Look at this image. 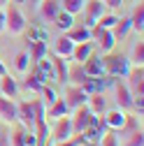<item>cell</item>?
Returning a JSON list of instances; mask_svg holds the SVG:
<instances>
[{
  "label": "cell",
  "instance_id": "obj_1",
  "mask_svg": "<svg viewBox=\"0 0 144 146\" xmlns=\"http://www.w3.org/2000/svg\"><path fill=\"white\" fill-rule=\"evenodd\" d=\"M102 60V67H105V72L109 77H114V79H119V77H125L130 72V58L128 56H121V53H107V56H102L100 58Z\"/></svg>",
  "mask_w": 144,
  "mask_h": 146
},
{
  "label": "cell",
  "instance_id": "obj_2",
  "mask_svg": "<svg viewBox=\"0 0 144 146\" xmlns=\"http://www.w3.org/2000/svg\"><path fill=\"white\" fill-rule=\"evenodd\" d=\"M26 26H28V21H26L23 12L16 5L7 3V9H5V30H9L12 35H21L26 30Z\"/></svg>",
  "mask_w": 144,
  "mask_h": 146
},
{
  "label": "cell",
  "instance_id": "obj_3",
  "mask_svg": "<svg viewBox=\"0 0 144 146\" xmlns=\"http://www.w3.org/2000/svg\"><path fill=\"white\" fill-rule=\"evenodd\" d=\"M91 121H93V111L88 109V104H79L77 109H75V114L70 116V123H72V132L75 135H81L88 125H91Z\"/></svg>",
  "mask_w": 144,
  "mask_h": 146
},
{
  "label": "cell",
  "instance_id": "obj_4",
  "mask_svg": "<svg viewBox=\"0 0 144 146\" xmlns=\"http://www.w3.org/2000/svg\"><path fill=\"white\" fill-rule=\"evenodd\" d=\"M84 14H86V28H93L98 23V19L107 12V5L102 3V0H84Z\"/></svg>",
  "mask_w": 144,
  "mask_h": 146
},
{
  "label": "cell",
  "instance_id": "obj_5",
  "mask_svg": "<svg viewBox=\"0 0 144 146\" xmlns=\"http://www.w3.org/2000/svg\"><path fill=\"white\" fill-rule=\"evenodd\" d=\"M91 40H95V42H98V46H100L105 53H109V51L114 49V44H116V40H114L112 30H107V28H100L98 23L91 28Z\"/></svg>",
  "mask_w": 144,
  "mask_h": 146
},
{
  "label": "cell",
  "instance_id": "obj_6",
  "mask_svg": "<svg viewBox=\"0 0 144 146\" xmlns=\"http://www.w3.org/2000/svg\"><path fill=\"white\" fill-rule=\"evenodd\" d=\"M51 135V139L53 141H65V139H70V137H75V132H72V123H70V116H61V118H56V125H53V130H49Z\"/></svg>",
  "mask_w": 144,
  "mask_h": 146
},
{
  "label": "cell",
  "instance_id": "obj_7",
  "mask_svg": "<svg viewBox=\"0 0 144 146\" xmlns=\"http://www.w3.org/2000/svg\"><path fill=\"white\" fill-rule=\"evenodd\" d=\"M125 77H128V84L125 86H128V90L133 93V98L135 95H144V70L142 67H130V72Z\"/></svg>",
  "mask_w": 144,
  "mask_h": 146
},
{
  "label": "cell",
  "instance_id": "obj_8",
  "mask_svg": "<svg viewBox=\"0 0 144 146\" xmlns=\"http://www.w3.org/2000/svg\"><path fill=\"white\" fill-rule=\"evenodd\" d=\"M65 104H67V109H77L79 104H86V100H88V95L84 93V88L81 86H67V90H65Z\"/></svg>",
  "mask_w": 144,
  "mask_h": 146
},
{
  "label": "cell",
  "instance_id": "obj_9",
  "mask_svg": "<svg viewBox=\"0 0 144 146\" xmlns=\"http://www.w3.org/2000/svg\"><path fill=\"white\" fill-rule=\"evenodd\" d=\"M16 123H21L23 127L33 130L35 114H33V104H30V102H19V104H16Z\"/></svg>",
  "mask_w": 144,
  "mask_h": 146
},
{
  "label": "cell",
  "instance_id": "obj_10",
  "mask_svg": "<svg viewBox=\"0 0 144 146\" xmlns=\"http://www.w3.org/2000/svg\"><path fill=\"white\" fill-rule=\"evenodd\" d=\"M33 74L35 77H37L42 84H47L49 79H56V77H53V65H51V58H40L37 60V67H35V72H33Z\"/></svg>",
  "mask_w": 144,
  "mask_h": 146
},
{
  "label": "cell",
  "instance_id": "obj_11",
  "mask_svg": "<svg viewBox=\"0 0 144 146\" xmlns=\"http://www.w3.org/2000/svg\"><path fill=\"white\" fill-rule=\"evenodd\" d=\"M37 12L44 21H53L56 19V14L61 12V3L58 0H42V3L37 5Z\"/></svg>",
  "mask_w": 144,
  "mask_h": 146
},
{
  "label": "cell",
  "instance_id": "obj_12",
  "mask_svg": "<svg viewBox=\"0 0 144 146\" xmlns=\"http://www.w3.org/2000/svg\"><path fill=\"white\" fill-rule=\"evenodd\" d=\"M114 90H116V104L123 109H130L133 107V93L128 90V86L121 81H114Z\"/></svg>",
  "mask_w": 144,
  "mask_h": 146
},
{
  "label": "cell",
  "instance_id": "obj_13",
  "mask_svg": "<svg viewBox=\"0 0 144 146\" xmlns=\"http://www.w3.org/2000/svg\"><path fill=\"white\" fill-rule=\"evenodd\" d=\"M102 121H105V125H107V130L119 132L121 127H123V123H125V114H123V111H119V109H114V111H107Z\"/></svg>",
  "mask_w": 144,
  "mask_h": 146
},
{
  "label": "cell",
  "instance_id": "obj_14",
  "mask_svg": "<svg viewBox=\"0 0 144 146\" xmlns=\"http://www.w3.org/2000/svg\"><path fill=\"white\" fill-rule=\"evenodd\" d=\"M0 118L5 123H16V104L12 102V98H0Z\"/></svg>",
  "mask_w": 144,
  "mask_h": 146
},
{
  "label": "cell",
  "instance_id": "obj_15",
  "mask_svg": "<svg viewBox=\"0 0 144 146\" xmlns=\"http://www.w3.org/2000/svg\"><path fill=\"white\" fill-rule=\"evenodd\" d=\"M72 49H75V42H72L67 35H61L53 44V56H61V58H70L72 56Z\"/></svg>",
  "mask_w": 144,
  "mask_h": 146
},
{
  "label": "cell",
  "instance_id": "obj_16",
  "mask_svg": "<svg viewBox=\"0 0 144 146\" xmlns=\"http://www.w3.org/2000/svg\"><path fill=\"white\" fill-rule=\"evenodd\" d=\"M93 56V46H91V42H77L75 44V49H72V60L75 63H84V60H88Z\"/></svg>",
  "mask_w": 144,
  "mask_h": 146
},
{
  "label": "cell",
  "instance_id": "obj_17",
  "mask_svg": "<svg viewBox=\"0 0 144 146\" xmlns=\"http://www.w3.org/2000/svg\"><path fill=\"white\" fill-rule=\"evenodd\" d=\"M81 67H84V72H86V77H102V74H105L102 60H100L98 56H91L88 60H84Z\"/></svg>",
  "mask_w": 144,
  "mask_h": 146
},
{
  "label": "cell",
  "instance_id": "obj_18",
  "mask_svg": "<svg viewBox=\"0 0 144 146\" xmlns=\"http://www.w3.org/2000/svg\"><path fill=\"white\" fill-rule=\"evenodd\" d=\"M86 79H88V77H86V72H84L81 63H75L72 67H67V81H70L72 86H81Z\"/></svg>",
  "mask_w": 144,
  "mask_h": 146
},
{
  "label": "cell",
  "instance_id": "obj_19",
  "mask_svg": "<svg viewBox=\"0 0 144 146\" xmlns=\"http://www.w3.org/2000/svg\"><path fill=\"white\" fill-rule=\"evenodd\" d=\"M51 65H53V77H56V81L65 84V81H67V65H65V58L53 56V58H51Z\"/></svg>",
  "mask_w": 144,
  "mask_h": 146
},
{
  "label": "cell",
  "instance_id": "obj_20",
  "mask_svg": "<svg viewBox=\"0 0 144 146\" xmlns=\"http://www.w3.org/2000/svg\"><path fill=\"white\" fill-rule=\"evenodd\" d=\"M130 28L133 30H137L139 35H142V30H144V5H142V0L135 5V9H133V16H130Z\"/></svg>",
  "mask_w": 144,
  "mask_h": 146
},
{
  "label": "cell",
  "instance_id": "obj_21",
  "mask_svg": "<svg viewBox=\"0 0 144 146\" xmlns=\"http://www.w3.org/2000/svg\"><path fill=\"white\" fill-rule=\"evenodd\" d=\"M0 90H3L5 98H14L16 93H19V86H16V81L9 74H3L0 77Z\"/></svg>",
  "mask_w": 144,
  "mask_h": 146
},
{
  "label": "cell",
  "instance_id": "obj_22",
  "mask_svg": "<svg viewBox=\"0 0 144 146\" xmlns=\"http://www.w3.org/2000/svg\"><path fill=\"white\" fill-rule=\"evenodd\" d=\"M130 65H133V67H142V65H144V42H142V37H139V40L133 44Z\"/></svg>",
  "mask_w": 144,
  "mask_h": 146
},
{
  "label": "cell",
  "instance_id": "obj_23",
  "mask_svg": "<svg viewBox=\"0 0 144 146\" xmlns=\"http://www.w3.org/2000/svg\"><path fill=\"white\" fill-rule=\"evenodd\" d=\"M67 114H70V109H67L65 100H63V98H58L56 102L49 107V114H44V116H49V118H61V116H67Z\"/></svg>",
  "mask_w": 144,
  "mask_h": 146
},
{
  "label": "cell",
  "instance_id": "obj_24",
  "mask_svg": "<svg viewBox=\"0 0 144 146\" xmlns=\"http://www.w3.org/2000/svg\"><path fill=\"white\" fill-rule=\"evenodd\" d=\"M67 37L75 42V44H77V42H91V28H86V26H81V28H70Z\"/></svg>",
  "mask_w": 144,
  "mask_h": 146
},
{
  "label": "cell",
  "instance_id": "obj_25",
  "mask_svg": "<svg viewBox=\"0 0 144 146\" xmlns=\"http://www.w3.org/2000/svg\"><path fill=\"white\" fill-rule=\"evenodd\" d=\"M88 109H91L93 114H102L105 109H107V102H105V98H102V93H93V95H88Z\"/></svg>",
  "mask_w": 144,
  "mask_h": 146
},
{
  "label": "cell",
  "instance_id": "obj_26",
  "mask_svg": "<svg viewBox=\"0 0 144 146\" xmlns=\"http://www.w3.org/2000/svg\"><path fill=\"white\" fill-rule=\"evenodd\" d=\"M53 23H56L61 30H70L72 26H75V16H72V14H67L65 9H61V12L56 14V19H53Z\"/></svg>",
  "mask_w": 144,
  "mask_h": 146
},
{
  "label": "cell",
  "instance_id": "obj_27",
  "mask_svg": "<svg viewBox=\"0 0 144 146\" xmlns=\"http://www.w3.org/2000/svg\"><path fill=\"white\" fill-rule=\"evenodd\" d=\"M123 146H144V132H142V127H135L133 132L125 135Z\"/></svg>",
  "mask_w": 144,
  "mask_h": 146
},
{
  "label": "cell",
  "instance_id": "obj_28",
  "mask_svg": "<svg viewBox=\"0 0 144 146\" xmlns=\"http://www.w3.org/2000/svg\"><path fill=\"white\" fill-rule=\"evenodd\" d=\"M128 30H130V19H119L116 26L112 28V35H114V40L119 42V40H123L125 35H128Z\"/></svg>",
  "mask_w": 144,
  "mask_h": 146
},
{
  "label": "cell",
  "instance_id": "obj_29",
  "mask_svg": "<svg viewBox=\"0 0 144 146\" xmlns=\"http://www.w3.org/2000/svg\"><path fill=\"white\" fill-rule=\"evenodd\" d=\"M40 95H42L40 100L44 102V107H51L53 102H56V100H58V93H56V90H53L51 86H47V84L42 86V90H40Z\"/></svg>",
  "mask_w": 144,
  "mask_h": 146
},
{
  "label": "cell",
  "instance_id": "obj_30",
  "mask_svg": "<svg viewBox=\"0 0 144 146\" xmlns=\"http://www.w3.org/2000/svg\"><path fill=\"white\" fill-rule=\"evenodd\" d=\"M28 60H30V56H28L26 51H21V53H16V56H14V67L19 70L21 74H26V72H28Z\"/></svg>",
  "mask_w": 144,
  "mask_h": 146
},
{
  "label": "cell",
  "instance_id": "obj_31",
  "mask_svg": "<svg viewBox=\"0 0 144 146\" xmlns=\"http://www.w3.org/2000/svg\"><path fill=\"white\" fill-rule=\"evenodd\" d=\"M81 7H84V0H63V5H61V9H65L72 16L77 12H81Z\"/></svg>",
  "mask_w": 144,
  "mask_h": 146
},
{
  "label": "cell",
  "instance_id": "obj_32",
  "mask_svg": "<svg viewBox=\"0 0 144 146\" xmlns=\"http://www.w3.org/2000/svg\"><path fill=\"white\" fill-rule=\"evenodd\" d=\"M116 21H119V16H114V14H107V12H105V14L100 16V19H98V26H100V28H107V30H112V28L116 26Z\"/></svg>",
  "mask_w": 144,
  "mask_h": 146
},
{
  "label": "cell",
  "instance_id": "obj_33",
  "mask_svg": "<svg viewBox=\"0 0 144 146\" xmlns=\"http://www.w3.org/2000/svg\"><path fill=\"white\" fill-rule=\"evenodd\" d=\"M30 44H33V58L35 60L47 56V42H30Z\"/></svg>",
  "mask_w": 144,
  "mask_h": 146
},
{
  "label": "cell",
  "instance_id": "obj_34",
  "mask_svg": "<svg viewBox=\"0 0 144 146\" xmlns=\"http://www.w3.org/2000/svg\"><path fill=\"white\" fill-rule=\"evenodd\" d=\"M100 146H119V135H114V132L107 130L105 137H100Z\"/></svg>",
  "mask_w": 144,
  "mask_h": 146
},
{
  "label": "cell",
  "instance_id": "obj_35",
  "mask_svg": "<svg viewBox=\"0 0 144 146\" xmlns=\"http://www.w3.org/2000/svg\"><path fill=\"white\" fill-rule=\"evenodd\" d=\"M42 86H44V84H42L37 77H35V74H30V77L26 79V88H28V90H35V93H40Z\"/></svg>",
  "mask_w": 144,
  "mask_h": 146
},
{
  "label": "cell",
  "instance_id": "obj_36",
  "mask_svg": "<svg viewBox=\"0 0 144 146\" xmlns=\"http://www.w3.org/2000/svg\"><path fill=\"white\" fill-rule=\"evenodd\" d=\"M23 146H37V135H35V130H28L23 132Z\"/></svg>",
  "mask_w": 144,
  "mask_h": 146
},
{
  "label": "cell",
  "instance_id": "obj_37",
  "mask_svg": "<svg viewBox=\"0 0 144 146\" xmlns=\"http://www.w3.org/2000/svg\"><path fill=\"white\" fill-rule=\"evenodd\" d=\"M0 146H12L9 144V130L5 123H0Z\"/></svg>",
  "mask_w": 144,
  "mask_h": 146
},
{
  "label": "cell",
  "instance_id": "obj_38",
  "mask_svg": "<svg viewBox=\"0 0 144 146\" xmlns=\"http://www.w3.org/2000/svg\"><path fill=\"white\" fill-rule=\"evenodd\" d=\"M81 144H84V139H81V135H77V137H70L65 141H58L56 146H81Z\"/></svg>",
  "mask_w": 144,
  "mask_h": 146
},
{
  "label": "cell",
  "instance_id": "obj_39",
  "mask_svg": "<svg viewBox=\"0 0 144 146\" xmlns=\"http://www.w3.org/2000/svg\"><path fill=\"white\" fill-rule=\"evenodd\" d=\"M102 3H105L107 7H112V9H116V7H121V3H123V0H102Z\"/></svg>",
  "mask_w": 144,
  "mask_h": 146
},
{
  "label": "cell",
  "instance_id": "obj_40",
  "mask_svg": "<svg viewBox=\"0 0 144 146\" xmlns=\"http://www.w3.org/2000/svg\"><path fill=\"white\" fill-rule=\"evenodd\" d=\"M5 33V9H0V35Z\"/></svg>",
  "mask_w": 144,
  "mask_h": 146
},
{
  "label": "cell",
  "instance_id": "obj_41",
  "mask_svg": "<svg viewBox=\"0 0 144 146\" xmlns=\"http://www.w3.org/2000/svg\"><path fill=\"white\" fill-rule=\"evenodd\" d=\"M3 74H7V67H5V63H3V60H0V77H3Z\"/></svg>",
  "mask_w": 144,
  "mask_h": 146
},
{
  "label": "cell",
  "instance_id": "obj_42",
  "mask_svg": "<svg viewBox=\"0 0 144 146\" xmlns=\"http://www.w3.org/2000/svg\"><path fill=\"white\" fill-rule=\"evenodd\" d=\"M40 3H42V0H30V7H33V9H37V5H40Z\"/></svg>",
  "mask_w": 144,
  "mask_h": 146
},
{
  "label": "cell",
  "instance_id": "obj_43",
  "mask_svg": "<svg viewBox=\"0 0 144 146\" xmlns=\"http://www.w3.org/2000/svg\"><path fill=\"white\" fill-rule=\"evenodd\" d=\"M7 3H9V0H0V5H7Z\"/></svg>",
  "mask_w": 144,
  "mask_h": 146
},
{
  "label": "cell",
  "instance_id": "obj_44",
  "mask_svg": "<svg viewBox=\"0 0 144 146\" xmlns=\"http://www.w3.org/2000/svg\"><path fill=\"white\" fill-rule=\"evenodd\" d=\"M14 3H23V0H14Z\"/></svg>",
  "mask_w": 144,
  "mask_h": 146
},
{
  "label": "cell",
  "instance_id": "obj_45",
  "mask_svg": "<svg viewBox=\"0 0 144 146\" xmlns=\"http://www.w3.org/2000/svg\"><path fill=\"white\" fill-rule=\"evenodd\" d=\"M81 146H86V144H81Z\"/></svg>",
  "mask_w": 144,
  "mask_h": 146
}]
</instances>
